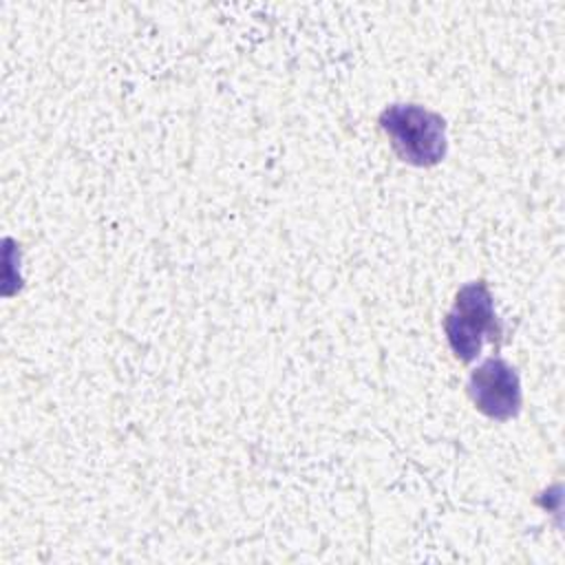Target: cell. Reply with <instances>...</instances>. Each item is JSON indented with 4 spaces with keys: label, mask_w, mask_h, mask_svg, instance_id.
<instances>
[{
    "label": "cell",
    "mask_w": 565,
    "mask_h": 565,
    "mask_svg": "<svg viewBox=\"0 0 565 565\" xmlns=\"http://www.w3.org/2000/svg\"><path fill=\"white\" fill-rule=\"evenodd\" d=\"M380 126L404 163L430 168L446 157V121L419 104L386 106L380 115Z\"/></svg>",
    "instance_id": "obj_1"
},
{
    "label": "cell",
    "mask_w": 565,
    "mask_h": 565,
    "mask_svg": "<svg viewBox=\"0 0 565 565\" xmlns=\"http://www.w3.org/2000/svg\"><path fill=\"white\" fill-rule=\"evenodd\" d=\"M444 331L450 351L459 362H472L479 358L486 338L497 340L501 335L492 294L483 280L468 282L457 291L455 302L444 318Z\"/></svg>",
    "instance_id": "obj_2"
},
{
    "label": "cell",
    "mask_w": 565,
    "mask_h": 565,
    "mask_svg": "<svg viewBox=\"0 0 565 565\" xmlns=\"http://www.w3.org/2000/svg\"><path fill=\"white\" fill-rule=\"evenodd\" d=\"M468 395L490 419L505 422L521 411V380L503 358H488L470 373Z\"/></svg>",
    "instance_id": "obj_3"
}]
</instances>
